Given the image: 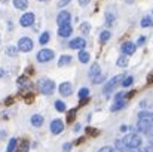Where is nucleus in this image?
Instances as JSON below:
<instances>
[{
	"instance_id": "f704fd0d",
	"label": "nucleus",
	"mask_w": 153,
	"mask_h": 152,
	"mask_svg": "<svg viewBox=\"0 0 153 152\" xmlns=\"http://www.w3.org/2000/svg\"><path fill=\"white\" fill-rule=\"evenodd\" d=\"M98 152H114V148H111V146H102L98 149Z\"/></svg>"
},
{
	"instance_id": "2f4dec72",
	"label": "nucleus",
	"mask_w": 153,
	"mask_h": 152,
	"mask_svg": "<svg viewBox=\"0 0 153 152\" xmlns=\"http://www.w3.org/2000/svg\"><path fill=\"white\" fill-rule=\"evenodd\" d=\"M114 148H116L117 151H125V145H123V142H122L120 139H117V140L114 142Z\"/></svg>"
},
{
	"instance_id": "2eb2a0df",
	"label": "nucleus",
	"mask_w": 153,
	"mask_h": 152,
	"mask_svg": "<svg viewBox=\"0 0 153 152\" xmlns=\"http://www.w3.org/2000/svg\"><path fill=\"white\" fill-rule=\"evenodd\" d=\"M13 6L18 10H25L28 7V0H13Z\"/></svg>"
},
{
	"instance_id": "412c9836",
	"label": "nucleus",
	"mask_w": 153,
	"mask_h": 152,
	"mask_svg": "<svg viewBox=\"0 0 153 152\" xmlns=\"http://www.w3.org/2000/svg\"><path fill=\"white\" fill-rule=\"evenodd\" d=\"M15 149H16V139L12 137V139L9 140L7 146H6V152H15Z\"/></svg>"
},
{
	"instance_id": "de8ad7c7",
	"label": "nucleus",
	"mask_w": 153,
	"mask_h": 152,
	"mask_svg": "<svg viewBox=\"0 0 153 152\" xmlns=\"http://www.w3.org/2000/svg\"><path fill=\"white\" fill-rule=\"evenodd\" d=\"M126 3H134V0H125Z\"/></svg>"
},
{
	"instance_id": "a878e982",
	"label": "nucleus",
	"mask_w": 153,
	"mask_h": 152,
	"mask_svg": "<svg viewBox=\"0 0 153 152\" xmlns=\"http://www.w3.org/2000/svg\"><path fill=\"white\" fill-rule=\"evenodd\" d=\"M108 39H110V31H108V30H104V31L100 33V42H101V43H105Z\"/></svg>"
},
{
	"instance_id": "393cba45",
	"label": "nucleus",
	"mask_w": 153,
	"mask_h": 152,
	"mask_svg": "<svg viewBox=\"0 0 153 152\" xmlns=\"http://www.w3.org/2000/svg\"><path fill=\"white\" fill-rule=\"evenodd\" d=\"M48 42H49V33L45 31V33L40 34V37H39V43H40V45H46Z\"/></svg>"
},
{
	"instance_id": "9b49d317",
	"label": "nucleus",
	"mask_w": 153,
	"mask_h": 152,
	"mask_svg": "<svg viewBox=\"0 0 153 152\" xmlns=\"http://www.w3.org/2000/svg\"><path fill=\"white\" fill-rule=\"evenodd\" d=\"M135 48H137V45L132 43V42H125V43L120 46V49H122V52H123V55H132V54L135 52Z\"/></svg>"
},
{
	"instance_id": "37998d69",
	"label": "nucleus",
	"mask_w": 153,
	"mask_h": 152,
	"mask_svg": "<svg viewBox=\"0 0 153 152\" xmlns=\"http://www.w3.org/2000/svg\"><path fill=\"white\" fill-rule=\"evenodd\" d=\"M89 1L91 0H79V4L80 6H86V4H89Z\"/></svg>"
},
{
	"instance_id": "4be33fe9",
	"label": "nucleus",
	"mask_w": 153,
	"mask_h": 152,
	"mask_svg": "<svg viewBox=\"0 0 153 152\" xmlns=\"http://www.w3.org/2000/svg\"><path fill=\"white\" fill-rule=\"evenodd\" d=\"M114 19H116V18H114V15H113L111 12H107V13H105V25H107V27H111L113 22H114Z\"/></svg>"
},
{
	"instance_id": "423d86ee",
	"label": "nucleus",
	"mask_w": 153,
	"mask_h": 152,
	"mask_svg": "<svg viewBox=\"0 0 153 152\" xmlns=\"http://www.w3.org/2000/svg\"><path fill=\"white\" fill-rule=\"evenodd\" d=\"M70 19H71V15L68 10H61L56 16V24L61 27V25H65V24H70Z\"/></svg>"
},
{
	"instance_id": "dca6fc26",
	"label": "nucleus",
	"mask_w": 153,
	"mask_h": 152,
	"mask_svg": "<svg viewBox=\"0 0 153 152\" xmlns=\"http://www.w3.org/2000/svg\"><path fill=\"white\" fill-rule=\"evenodd\" d=\"M125 106H126V100H116L114 101V104H113L110 109H111V112H117V110L123 109Z\"/></svg>"
},
{
	"instance_id": "6e6552de",
	"label": "nucleus",
	"mask_w": 153,
	"mask_h": 152,
	"mask_svg": "<svg viewBox=\"0 0 153 152\" xmlns=\"http://www.w3.org/2000/svg\"><path fill=\"white\" fill-rule=\"evenodd\" d=\"M33 22H34V13H33V12L24 13V15L21 16V19H19V24H21L22 27H30V25H33Z\"/></svg>"
},
{
	"instance_id": "f3484780",
	"label": "nucleus",
	"mask_w": 153,
	"mask_h": 152,
	"mask_svg": "<svg viewBox=\"0 0 153 152\" xmlns=\"http://www.w3.org/2000/svg\"><path fill=\"white\" fill-rule=\"evenodd\" d=\"M18 46H13V45H9V46H6V49H4V54L6 55H9V57H16L18 55Z\"/></svg>"
},
{
	"instance_id": "aec40b11",
	"label": "nucleus",
	"mask_w": 153,
	"mask_h": 152,
	"mask_svg": "<svg viewBox=\"0 0 153 152\" xmlns=\"http://www.w3.org/2000/svg\"><path fill=\"white\" fill-rule=\"evenodd\" d=\"M70 63H71V57H70V55H61V58H59V61H58V66L62 67V66H67V64H70Z\"/></svg>"
},
{
	"instance_id": "b1692460",
	"label": "nucleus",
	"mask_w": 153,
	"mask_h": 152,
	"mask_svg": "<svg viewBox=\"0 0 153 152\" xmlns=\"http://www.w3.org/2000/svg\"><path fill=\"white\" fill-rule=\"evenodd\" d=\"M28 149H30V142L28 140H22L19 148H18V152H28Z\"/></svg>"
},
{
	"instance_id": "bb28decb",
	"label": "nucleus",
	"mask_w": 153,
	"mask_h": 152,
	"mask_svg": "<svg viewBox=\"0 0 153 152\" xmlns=\"http://www.w3.org/2000/svg\"><path fill=\"white\" fill-rule=\"evenodd\" d=\"M16 82H18V87H28L30 85V82H28V79L25 76H19L16 79Z\"/></svg>"
},
{
	"instance_id": "c756f323",
	"label": "nucleus",
	"mask_w": 153,
	"mask_h": 152,
	"mask_svg": "<svg viewBox=\"0 0 153 152\" xmlns=\"http://www.w3.org/2000/svg\"><path fill=\"white\" fill-rule=\"evenodd\" d=\"M55 109H56L58 112H65V104L61 100H56L55 101Z\"/></svg>"
},
{
	"instance_id": "473e14b6",
	"label": "nucleus",
	"mask_w": 153,
	"mask_h": 152,
	"mask_svg": "<svg viewBox=\"0 0 153 152\" xmlns=\"http://www.w3.org/2000/svg\"><path fill=\"white\" fill-rule=\"evenodd\" d=\"M79 97H80V99L89 97V90H88V88H82V90L79 91Z\"/></svg>"
},
{
	"instance_id": "e433bc0d",
	"label": "nucleus",
	"mask_w": 153,
	"mask_h": 152,
	"mask_svg": "<svg viewBox=\"0 0 153 152\" xmlns=\"http://www.w3.org/2000/svg\"><path fill=\"white\" fill-rule=\"evenodd\" d=\"M70 1H71V0H59V1H58V7H64V6H67Z\"/></svg>"
},
{
	"instance_id": "c9c22d12",
	"label": "nucleus",
	"mask_w": 153,
	"mask_h": 152,
	"mask_svg": "<svg viewBox=\"0 0 153 152\" xmlns=\"http://www.w3.org/2000/svg\"><path fill=\"white\" fill-rule=\"evenodd\" d=\"M74 113H76V109H71V110L68 112V118H67V121H70V122H71V121L74 119Z\"/></svg>"
},
{
	"instance_id": "c03bdc74",
	"label": "nucleus",
	"mask_w": 153,
	"mask_h": 152,
	"mask_svg": "<svg viewBox=\"0 0 153 152\" xmlns=\"http://www.w3.org/2000/svg\"><path fill=\"white\" fill-rule=\"evenodd\" d=\"M120 131L122 133H126L128 131V125H120Z\"/></svg>"
},
{
	"instance_id": "7c9ffc66",
	"label": "nucleus",
	"mask_w": 153,
	"mask_h": 152,
	"mask_svg": "<svg viewBox=\"0 0 153 152\" xmlns=\"http://www.w3.org/2000/svg\"><path fill=\"white\" fill-rule=\"evenodd\" d=\"M89 30H91L89 22H82V25H80V31L85 33V34H89Z\"/></svg>"
},
{
	"instance_id": "49530a36",
	"label": "nucleus",
	"mask_w": 153,
	"mask_h": 152,
	"mask_svg": "<svg viewBox=\"0 0 153 152\" xmlns=\"http://www.w3.org/2000/svg\"><path fill=\"white\" fill-rule=\"evenodd\" d=\"M149 146H150V148L153 149V140H152V142H149Z\"/></svg>"
},
{
	"instance_id": "39448f33",
	"label": "nucleus",
	"mask_w": 153,
	"mask_h": 152,
	"mask_svg": "<svg viewBox=\"0 0 153 152\" xmlns=\"http://www.w3.org/2000/svg\"><path fill=\"white\" fill-rule=\"evenodd\" d=\"M18 49L22 52H30L33 49V40L30 37H21L18 40Z\"/></svg>"
},
{
	"instance_id": "9d476101",
	"label": "nucleus",
	"mask_w": 153,
	"mask_h": 152,
	"mask_svg": "<svg viewBox=\"0 0 153 152\" xmlns=\"http://www.w3.org/2000/svg\"><path fill=\"white\" fill-rule=\"evenodd\" d=\"M62 130H64V122L62 121L53 119L51 122V131L53 134H59V133H62Z\"/></svg>"
},
{
	"instance_id": "8fccbe9b",
	"label": "nucleus",
	"mask_w": 153,
	"mask_h": 152,
	"mask_svg": "<svg viewBox=\"0 0 153 152\" xmlns=\"http://www.w3.org/2000/svg\"><path fill=\"white\" fill-rule=\"evenodd\" d=\"M39 1H46V0H39Z\"/></svg>"
},
{
	"instance_id": "09e8293b",
	"label": "nucleus",
	"mask_w": 153,
	"mask_h": 152,
	"mask_svg": "<svg viewBox=\"0 0 153 152\" xmlns=\"http://www.w3.org/2000/svg\"><path fill=\"white\" fill-rule=\"evenodd\" d=\"M1 1H3V3H7V1H9V0H1Z\"/></svg>"
},
{
	"instance_id": "0eeeda50",
	"label": "nucleus",
	"mask_w": 153,
	"mask_h": 152,
	"mask_svg": "<svg viewBox=\"0 0 153 152\" xmlns=\"http://www.w3.org/2000/svg\"><path fill=\"white\" fill-rule=\"evenodd\" d=\"M152 125H153L152 121L138 118V121H137V131H140V133H147V131L150 130Z\"/></svg>"
},
{
	"instance_id": "7ed1b4c3",
	"label": "nucleus",
	"mask_w": 153,
	"mask_h": 152,
	"mask_svg": "<svg viewBox=\"0 0 153 152\" xmlns=\"http://www.w3.org/2000/svg\"><path fill=\"white\" fill-rule=\"evenodd\" d=\"M39 90L42 94H52L55 90V82L51 79H40L39 81Z\"/></svg>"
},
{
	"instance_id": "58836bf2",
	"label": "nucleus",
	"mask_w": 153,
	"mask_h": 152,
	"mask_svg": "<svg viewBox=\"0 0 153 152\" xmlns=\"http://www.w3.org/2000/svg\"><path fill=\"white\" fill-rule=\"evenodd\" d=\"M123 97H125V93H117L116 97H114V100H123Z\"/></svg>"
},
{
	"instance_id": "ddd939ff",
	"label": "nucleus",
	"mask_w": 153,
	"mask_h": 152,
	"mask_svg": "<svg viewBox=\"0 0 153 152\" xmlns=\"http://www.w3.org/2000/svg\"><path fill=\"white\" fill-rule=\"evenodd\" d=\"M59 93H61V96H64V97L70 96V94L73 93L71 84H70V82H62V84L59 85Z\"/></svg>"
},
{
	"instance_id": "a19ab883",
	"label": "nucleus",
	"mask_w": 153,
	"mask_h": 152,
	"mask_svg": "<svg viewBox=\"0 0 153 152\" xmlns=\"http://www.w3.org/2000/svg\"><path fill=\"white\" fill-rule=\"evenodd\" d=\"M62 149H64V151H65V152H68V151H70V149H71V145H70V143H64V146H62Z\"/></svg>"
},
{
	"instance_id": "f257e3e1",
	"label": "nucleus",
	"mask_w": 153,
	"mask_h": 152,
	"mask_svg": "<svg viewBox=\"0 0 153 152\" xmlns=\"http://www.w3.org/2000/svg\"><path fill=\"white\" fill-rule=\"evenodd\" d=\"M122 142H123L125 148H128V149H138V148H141V143H143L141 137H140L137 133L126 134V136L122 139Z\"/></svg>"
},
{
	"instance_id": "5701e85b",
	"label": "nucleus",
	"mask_w": 153,
	"mask_h": 152,
	"mask_svg": "<svg viewBox=\"0 0 153 152\" xmlns=\"http://www.w3.org/2000/svg\"><path fill=\"white\" fill-rule=\"evenodd\" d=\"M79 60H80V63H88L89 61V54L86 52V51L80 49V52H79V57H77Z\"/></svg>"
},
{
	"instance_id": "1a4fd4ad",
	"label": "nucleus",
	"mask_w": 153,
	"mask_h": 152,
	"mask_svg": "<svg viewBox=\"0 0 153 152\" xmlns=\"http://www.w3.org/2000/svg\"><path fill=\"white\" fill-rule=\"evenodd\" d=\"M85 46H86V40L83 37H76L68 43V48H71V49H83Z\"/></svg>"
},
{
	"instance_id": "72a5a7b5",
	"label": "nucleus",
	"mask_w": 153,
	"mask_h": 152,
	"mask_svg": "<svg viewBox=\"0 0 153 152\" xmlns=\"http://www.w3.org/2000/svg\"><path fill=\"white\" fill-rule=\"evenodd\" d=\"M102 81H104V75H102V73H100L97 78H94V79H92V82H94V84H101Z\"/></svg>"
},
{
	"instance_id": "a211bd4d",
	"label": "nucleus",
	"mask_w": 153,
	"mask_h": 152,
	"mask_svg": "<svg viewBox=\"0 0 153 152\" xmlns=\"http://www.w3.org/2000/svg\"><path fill=\"white\" fill-rule=\"evenodd\" d=\"M31 124H33L34 127H40V125L43 124V116H42V115H33V116H31Z\"/></svg>"
},
{
	"instance_id": "c85d7f7f",
	"label": "nucleus",
	"mask_w": 153,
	"mask_h": 152,
	"mask_svg": "<svg viewBox=\"0 0 153 152\" xmlns=\"http://www.w3.org/2000/svg\"><path fill=\"white\" fill-rule=\"evenodd\" d=\"M117 66H119V67H126V66H128V58H126L125 55L119 57V58H117Z\"/></svg>"
},
{
	"instance_id": "3c124183",
	"label": "nucleus",
	"mask_w": 153,
	"mask_h": 152,
	"mask_svg": "<svg viewBox=\"0 0 153 152\" xmlns=\"http://www.w3.org/2000/svg\"><path fill=\"white\" fill-rule=\"evenodd\" d=\"M117 152H125V151H117Z\"/></svg>"
},
{
	"instance_id": "a18cd8bd",
	"label": "nucleus",
	"mask_w": 153,
	"mask_h": 152,
	"mask_svg": "<svg viewBox=\"0 0 153 152\" xmlns=\"http://www.w3.org/2000/svg\"><path fill=\"white\" fill-rule=\"evenodd\" d=\"M4 76V70L3 69H0V78H3Z\"/></svg>"
},
{
	"instance_id": "ea45409f",
	"label": "nucleus",
	"mask_w": 153,
	"mask_h": 152,
	"mask_svg": "<svg viewBox=\"0 0 153 152\" xmlns=\"http://www.w3.org/2000/svg\"><path fill=\"white\" fill-rule=\"evenodd\" d=\"M94 130H95V128H89V127H88V128H86V133H88V134L91 133V134H94V136H97V134H98V131H94Z\"/></svg>"
},
{
	"instance_id": "79ce46f5",
	"label": "nucleus",
	"mask_w": 153,
	"mask_h": 152,
	"mask_svg": "<svg viewBox=\"0 0 153 152\" xmlns=\"http://www.w3.org/2000/svg\"><path fill=\"white\" fill-rule=\"evenodd\" d=\"M80 127H82V125H80L79 122H77V124H74V127H73V131H74V133H77V131L80 130Z\"/></svg>"
},
{
	"instance_id": "20e7f679",
	"label": "nucleus",
	"mask_w": 153,
	"mask_h": 152,
	"mask_svg": "<svg viewBox=\"0 0 153 152\" xmlns=\"http://www.w3.org/2000/svg\"><path fill=\"white\" fill-rule=\"evenodd\" d=\"M53 51L52 49H40L37 52V61L39 63H48V61H51L52 58H53Z\"/></svg>"
},
{
	"instance_id": "f03ea898",
	"label": "nucleus",
	"mask_w": 153,
	"mask_h": 152,
	"mask_svg": "<svg viewBox=\"0 0 153 152\" xmlns=\"http://www.w3.org/2000/svg\"><path fill=\"white\" fill-rule=\"evenodd\" d=\"M123 79H125V76H123V75H116L114 78H111L108 82H105V84H104V87H102V93H104V94H110V93H111L117 85H119V82H120V81H123Z\"/></svg>"
},
{
	"instance_id": "4c0bfd02",
	"label": "nucleus",
	"mask_w": 153,
	"mask_h": 152,
	"mask_svg": "<svg viewBox=\"0 0 153 152\" xmlns=\"http://www.w3.org/2000/svg\"><path fill=\"white\" fill-rule=\"evenodd\" d=\"M144 42H146V37H144V36H141V37H140L138 40H137V46H141V45H143Z\"/></svg>"
},
{
	"instance_id": "f8f14e48",
	"label": "nucleus",
	"mask_w": 153,
	"mask_h": 152,
	"mask_svg": "<svg viewBox=\"0 0 153 152\" xmlns=\"http://www.w3.org/2000/svg\"><path fill=\"white\" fill-rule=\"evenodd\" d=\"M71 31H73L71 25H70V24H65V25H61V27L58 28V36H59V37H68V36L71 34Z\"/></svg>"
},
{
	"instance_id": "cd10ccee",
	"label": "nucleus",
	"mask_w": 153,
	"mask_h": 152,
	"mask_svg": "<svg viewBox=\"0 0 153 152\" xmlns=\"http://www.w3.org/2000/svg\"><path fill=\"white\" fill-rule=\"evenodd\" d=\"M132 82H134V78H132V76H128V78L123 79V82H120V85H122L123 88H128V87L132 85Z\"/></svg>"
},
{
	"instance_id": "6ab92c4d",
	"label": "nucleus",
	"mask_w": 153,
	"mask_h": 152,
	"mask_svg": "<svg viewBox=\"0 0 153 152\" xmlns=\"http://www.w3.org/2000/svg\"><path fill=\"white\" fill-rule=\"evenodd\" d=\"M141 27H153V16L150 15H146L143 19H141Z\"/></svg>"
},
{
	"instance_id": "4468645a",
	"label": "nucleus",
	"mask_w": 153,
	"mask_h": 152,
	"mask_svg": "<svg viewBox=\"0 0 153 152\" xmlns=\"http://www.w3.org/2000/svg\"><path fill=\"white\" fill-rule=\"evenodd\" d=\"M100 73H101V69H100V66H98L97 63H94V64L91 66V69H89V73H88V76H89V79H94V78H97Z\"/></svg>"
}]
</instances>
